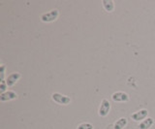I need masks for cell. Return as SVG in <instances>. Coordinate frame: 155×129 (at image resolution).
Instances as JSON below:
<instances>
[{
  "label": "cell",
  "instance_id": "obj_1",
  "mask_svg": "<svg viewBox=\"0 0 155 129\" xmlns=\"http://www.w3.org/2000/svg\"><path fill=\"white\" fill-rule=\"evenodd\" d=\"M58 17H59V11L57 9H53L51 10L50 12L44 13L43 15H41V21L43 22H52L56 21Z\"/></svg>",
  "mask_w": 155,
  "mask_h": 129
},
{
  "label": "cell",
  "instance_id": "obj_2",
  "mask_svg": "<svg viewBox=\"0 0 155 129\" xmlns=\"http://www.w3.org/2000/svg\"><path fill=\"white\" fill-rule=\"evenodd\" d=\"M110 111V103L108 99H103L101 101L100 107L98 110V114L101 117H105L109 114Z\"/></svg>",
  "mask_w": 155,
  "mask_h": 129
},
{
  "label": "cell",
  "instance_id": "obj_3",
  "mask_svg": "<svg viewBox=\"0 0 155 129\" xmlns=\"http://www.w3.org/2000/svg\"><path fill=\"white\" fill-rule=\"evenodd\" d=\"M51 99L54 101L55 103L59 104V105H68L71 102V98L67 95H63L61 93L54 92L51 94Z\"/></svg>",
  "mask_w": 155,
  "mask_h": 129
},
{
  "label": "cell",
  "instance_id": "obj_4",
  "mask_svg": "<svg viewBox=\"0 0 155 129\" xmlns=\"http://www.w3.org/2000/svg\"><path fill=\"white\" fill-rule=\"evenodd\" d=\"M148 111L145 109H142L140 111L136 112L134 114H131V118L133 119L134 121H137V122H142L143 121H144L145 118H147L148 117Z\"/></svg>",
  "mask_w": 155,
  "mask_h": 129
},
{
  "label": "cell",
  "instance_id": "obj_5",
  "mask_svg": "<svg viewBox=\"0 0 155 129\" xmlns=\"http://www.w3.org/2000/svg\"><path fill=\"white\" fill-rule=\"evenodd\" d=\"M111 99L114 102H128L130 100L129 95L123 91H116L111 95Z\"/></svg>",
  "mask_w": 155,
  "mask_h": 129
},
{
  "label": "cell",
  "instance_id": "obj_6",
  "mask_svg": "<svg viewBox=\"0 0 155 129\" xmlns=\"http://www.w3.org/2000/svg\"><path fill=\"white\" fill-rule=\"evenodd\" d=\"M17 98H18V94L15 91H12V90H7L6 92L0 94V101L1 102L11 101V100H15Z\"/></svg>",
  "mask_w": 155,
  "mask_h": 129
},
{
  "label": "cell",
  "instance_id": "obj_7",
  "mask_svg": "<svg viewBox=\"0 0 155 129\" xmlns=\"http://www.w3.org/2000/svg\"><path fill=\"white\" fill-rule=\"evenodd\" d=\"M21 78V75L18 72H14L12 74H10L6 79V83L8 84V87H13V85H15Z\"/></svg>",
  "mask_w": 155,
  "mask_h": 129
},
{
  "label": "cell",
  "instance_id": "obj_8",
  "mask_svg": "<svg viewBox=\"0 0 155 129\" xmlns=\"http://www.w3.org/2000/svg\"><path fill=\"white\" fill-rule=\"evenodd\" d=\"M153 118L152 117H147L145 118L144 121H143L142 122H140L139 124V128L140 129H149L153 125Z\"/></svg>",
  "mask_w": 155,
  "mask_h": 129
},
{
  "label": "cell",
  "instance_id": "obj_9",
  "mask_svg": "<svg viewBox=\"0 0 155 129\" xmlns=\"http://www.w3.org/2000/svg\"><path fill=\"white\" fill-rule=\"evenodd\" d=\"M102 5H103L105 10L109 13H111L114 10V2L113 0H103L102 1Z\"/></svg>",
  "mask_w": 155,
  "mask_h": 129
},
{
  "label": "cell",
  "instance_id": "obj_10",
  "mask_svg": "<svg viewBox=\"0 0 155 129\" xmlns=\"http://www.w3.org/2000/svg\"><path fill=\"white\" fill-rule=\"evenodd\" d=\"M128 121L126 117H120L114 122V129H123L126 125H127Z\"/></svg>",
  "mask_w": 155,
  "mask_h": 129
},
{
  "label": "cell",
  "instance_id": "obj_11",
  "mask_svg": "<svg viewBox=\"0 0 155 129\" xmlns=\"http://www.w3.org/2000/svg\"><path fill=\"white\" fill-rule=\"evenodd\" d=\"M77 129H93V125L88 122H82L78 126Z\"/></svg>",
  "mask_w": 155,
  "mask_h": 129
},
{
  "label": "cell",
  "instance_id": "obj_12",
  "mask_svg": "<svg viewBox=\"0 0 155 129\" xmlns=\"http://www.w3.org/2000/svg\"><path fill=\"white\" fill-rule=\"evenodd\" d=\"M7 88H8V84L6 83V80L0 82V94L6 92L7 91Z\"/></svg>",
  "mask_w": 155,
  "mask_h": 129
},
{
  "label": "cell",
  "instance_id": "obj_13",
  "mask_svg": "<svg viewBox=\"0 0 155 129\" xmlns=\"http://www.w3.org/2000/svg\"><path fill=\"white\" fill-rule=\"evenodd\" d=\"M5 71H6V66L1 64L0 66V81H5Z\"/></svg>",
  "mask_w": 155,
  "mask_h": 129
}]
</instances>
